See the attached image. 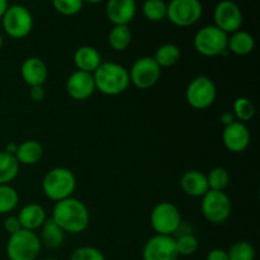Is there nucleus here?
I'll return each instance as SVG.
<instances>
[{
	"label": "nucleus",
	"mask_w": 260,
	"mask_h": 260,
	"mask_svg": "<svg viewBox=\"0 0 260 260\" xmlns=\"http://www.w3.org/2000/svg\"><path fill=\"white\" fill-rule=\"evenodd\" d=\"M51 218L62 229L63 233L75 235L88 229L90 213L83 201L70 197L55 203Z\"/></svg>",
	"instance_id": "f257e3e1"
},
{
	"label": "nucleus",
	"mask_w": 260,
	"mask_h": 260,
	"mask_svg": "<svg viewBox=\"0 0 260 260\" xmlns=\"http://www.w3.org/2000/svg\"><path fill=\"white\" fill-rule=\"evenodd\" d=\"M93 76L96 90L104 95H119L131 85L128 70L116 62H102Z\"/></svg>",
	"instance_id": "f03ea898"
},
{
	"label": "nucleus",
	"mask_w": 260,
	"mask_h": 260,
	"mask_svg": "<svg viewBox=\"0 0 260 260\" xmlns=\"http://www.w3.org/2000/svg\"><path fill=\"white\" fill-rule=\"evenodd\" d=\"M75 189L76 177L68 168H53L43 177L42 190L46 197L53 202L73 197Z\"/></svg>",
	"instance_id": "7ed1b4c3"
},
{
	"label": "nucleus",
	"mask_w": 260,
	"mask_h": 260,
	"mask_svg": "<svg viewBox=\"0 0 260 260\" xmlns=\"http://www.w3.org/2000/svg\"><path fill=\"white\" fill-rule=\"evenodd\" d=\"M229 35L220 28L212 25H205L196 33L193 45L196 51L205 57H217L229 55L228 51Z\"/></svg>",
	"instance_id": "20e7f679"
},
{
	"label": "nucleus",
	"mask_w": 260,
	"mask_h": 260,
	"mask_svg": "<svg viewBox=\"0 0 260 260\" xmlns=\"http://www.w3.org/2000/svg\"><path fill=\"white\" fill-rule=\"evenodd\" d=\"M42 244L35 231L22 229L9 236L7 255L9 260H36L40 256Z\"/></svg>",
	"instance_id": "39448f33"
},
{
	"label": "nucleus",
	"mask_w": 260,
	"mask_h": 260,
	"mask_svg": "<svg viewBox=\"0 0 260 260\" xmlns=\"http://www.w3.org/2000/svg\"><path fill=\"white\" fill-rule=\"evenodd\" d=\"M2 24L4 32L14 40H22L30 35L33 29L32 13L24 5H12L7 9L2 18Z\"/></svg>",
	"instance_id": "423d86ee"
},
{
	"label": "nucleus",
	"mask_w": 260,
	"mask_h": 260,
	"mask_svg": "<svg viewBox=\"0 0 260 260\" xmlns=\"http://www.w3.org/2000/svg\"><path fill=\"white\" fill-rule=\"evenodd\" d=\"M151 228L157 235L173 236L182 225L179 208L170 202H160L152 208L150 215Z\"/></svg>",
	"instance_id": "0eeeda50"
},
{
	"label": "nucleus",
	"mask_w": 260,
	"mask_h": 260,
	"mask_svg": "<svg viewBox=\"0 0 260 260\" xmlns=\"http://www.w3.org/2000/svg\"><path fill=\"white\" fill-rule=\"evenodd\" d=\"M217 96V88L211 78L206 75H198L188 84L185 90V99L192 108L202 111L207 109L215 103Z\"/></svg>",
	"instance_id": "6e6552de"
},
{
	"label": "nucleus",
	"mask_w": 260,
	"mask_h": 260,
	"mask_svg": "<svg viewBox=\"0 0 260 260\" xmlns=\"http://www.w3.org/2000/svg\"><path fill=\"white\" fill-rule=\"evenodd\" d=\"M203 15L200 0H170L168 3L167 19L180 28L192 27Z\"/></svg>",
	"instance_id": "1a4fd4ad"
},
{
	"label": "nucleus",
	"mask_w": 260,
	"mask_h": 260,
	"mask_svg": "<svg viewBox=\"0 0 260 260\" xmlns=\"http://www.w3.org/2000/svg\"><path fill=\"white\" fill-rule=\"evenodd\" d=\"M202 215L208 222L213 225L223 223L231 215L233 203L230 197L225 192L218 190H208L202 197L201 202Z\"/></svg>",
	"instance_id": "9d476101"
},
{
	"label": "nucleus",
	"mask_w": 260,
	"mask_h": 260,
	"mask_svg": "<svg viewBox=\"0 0 260 260\" xmlns=\"http://www.w3.org/2000/svg\"><path fill=\"white\" fill-rule=\"evenodd\" d=\"M129 81L134 84L136 88L150 89L159 81L161 75V69L155 62L154 57L144 56V57L137 58L131 66L128 71Z\"/></svg>",
	"instance_id": "9b49d317"
},
{
	"label": "nucleus",
	"mask_w": 260,
	"mask_h": 260,
	"mask_svg": "<svg viewBox=\"0 0 260 260\" xmlns=\"http://www.w3.org/2000/svg\"><path fill=\"white\" fill-rule=\"evenodd\" d=\"M243 20V12L240 7L233 0H221L213 9L215 25L228 35L241 29Z\"/></svg>",
	"instance_id": "f8f14e48"
},
{
	"label": "nucleus",
	"mask_w": 260,
	"mask_h": 260,
	"mask_svg": "<svg viewBox=\"0 0 260 260\" xmlns=\"http://www.w3.org/2000/svg\"><path fill=\"white\" fill-rule=\"evenodd\" d=\"M175 239L167 235H154L142 249V260H178Z\"/></svg>",
	"instance_id": "ddd939ff"
},
{
	"label": "nucleus",
	"mask_w": 260,
	"mask_h": 260,
	"mask_svg": "<svg viewBox=\"0 0 260 260\" xmlns=\"http://www.w3.org/2000/svg\"><path fill=\"white\" fill-rule=\"evenodd\" d=\"M250 131L243 122L235 121L223 128L222 141L226 149L233 154H241L250 145Z\"/></svg>",
	"instance_id": "4468645a"
},
{
	"label": "nucleus",
	"mask_w": 260,
	"mask_h": 260,
	"mask_svg": "<svg viewBox=\"0 0 260 260\" xmlns=\"http://www.w3.org/2000/svg\"><path fill=\"white\" fill-rule=\"evenodd\" d=\"M66 90L74 101H86L96 90L93 74L75 70L66 81Z\"/></svg>",
	"instance_id": "2eb2a0df"
},
{
	"label": "nucleus",
	"mask_w": 260,
	"mask_h": 260,
	"mask_svg": "<svg viewBox=\"0 0 260 260\" xmlns=\"http://www.w3.org/2000/svg\"><path fill=\"white\" fill-rule=\"evenodd\" d=\"M136 12V0H107L106 15L113 25H128Z\"/></svg>",
	"instance_id": "dca6fc26"
},
{
	"label": "nucleus",
	"mask_w": 260,
	"mask_h": 260,
	"mask_svg": "<svg viewBox=\"0 0 260 260\" xmlns=\"http://www.w3.org/2000/svg\"><path fill=\"white\" fill-rule=\"evenodd\" d=\"M20 75L27 85H43L48 76L47 65L40 57H36V56L28 57L23 61L20 66Z\"/></svg>",
	"instance_id": "f3484780"
},
{
	"label": "nucleus",
	"mask_w": 260,
	"mask_h": 260,
	"mask_svg": "<svg viewBox=\"0 0 260 260\" xmlns=\"http://www.w3.org/2000/svg\"><path fill=\"white\" fill-rule=\"evenodd\" d=\"M17 217L19 220L20 225H22V229L29 231H36L37 229H41V226L47 220L45 208L38 205V203H28V205H25L19 211Z\"/></svg>",
	"instance_id": "a211bd4d"
},
{
	"label": "nucleus",
	"mask_w": 260,
	"mask_h": 260,
	"mask_svg": "<svg viewBox=\"0 0 260 260\" xmlns=\"http://www.w3.org/2000/svg\"><path fill=\"white\" fill-rule=\"evenodd\" d=\"M180 187L183 192L190 197L202 198L208 192V183L206 174L198 170H189L183 174L180 179Z\"/></svg>",
	"instance_id": "6ab92c4d"
},
{
	"label": "nucleus",
	"mask_w": 260,
	"mask_h": 260,
	"mask_svg": "<svg viewBox=\"0 0 260 260\" xmlns=\"http://www.w3.org/2000/svg\"><path fill=\"white\" fill-rule=\"evenodd\" d=\"M73 60L78 70L90 74H93L102 65V56L99 51L93 46L88 45L80 46L74 52Z\"/></svg>",
	"instance_id": "aec40b11"
},
{
	"label": "nucleus",
	"mask_w": 260,
	"mask_h": 260,
	"mask_svg": "<svg viewBox=\"0 0 260 260\" xmlns=\"http://www.w3.org/2000/svg\"><path fill=\"white\" fill-rule=\"evenodd\" d=\"M255 48V40L253 35L243 29L229 35L228 51L236 56H248Z\"/></svg>",
	"instance_id": "412c9836"
},
{
	"label": "nucleus",
	"mask_w": 260,
	"mask_h": 260,
	"mask_svg": "<svg viewBox=\"0 0 260 260\" xmlns=\"http://www.w3.org/2000/svg\"><path fill=\"white\" fill-rule=\"evenodd\" d=\"M40 241L43 246L48 249H58L62 246L63 241H65V233L62 229L52 220V218H47L42 226H41V234H40Z\"/></svg>",
	"instance_id": "4be33fe9"
},
{
	"label": "nucleus",
	"mask_w": 260,
	"mask_h": 260,
	"mask_svg": "<svg viewBox=\"0 0 260 260\" xmlns=\"http://www.w3.org/2000/svg\"><path fill=\"white\" fill-rule=\"evenodd\" d=\"M14 156L19 162V165H35L42 159L43 147L36 140H27V141H23L22 144L18 145Z\"/></svg>",
	"instance_id": "5701e85b"
},
{
	"label": "nucleus",
	"mask_w": 260,
	"mask_h": 260,
	"mask_svg": "<svg viewBox=\"0 0 260 260\" xmlns=\"http://www.w3.org/2000/svg\"><path fill=\"white\" fill-rule=\"evenodd\" d=\"M132 42V32L128 25H113L108 35L109 47L117 52L127 50Z\"/></svg>",
	"instance_id": "b1692460"
},
{
	"label": "nucleus",
	"mask_w": 260,
	"mask_h": 260,
	"mask_svg": "<svg viewBox=\"0 0 260 260\" xmlns=\"http://www.w3.org/2000/svg\"><path fill=\"white\" fill-rule=\"evenodd\" d=\"M180 48L174 43H164L155 51L154 60L160 69L172 68L180 60Z\"/></svg>",
	"instance_id": "393cba45"
},
{
	"label": "nucleus",
	"mask_w": 260,
	"mask_h": 260,
	"mask_svg": "<svg viewBox=\"0 0 260 260\" xmlns=\"http://www.w3.org/2000/svg\"><path fill=\"white\" fill-rule=\"evenodd\" d=\"M19 173V162L14 155L0 151V184H10Z\"/></svg>",
	"instance_id": "a878e982"
},
{
	"label": "nucleus",
	"mask_w": 260,
	"mask_h": 260,
	"mask_svg": "<svg viewBox=\"0 0 260 260\" xmlns=\"http://www.w3.org/2000/svg\"><path fill=\"white\" fill-rule=\"evenodd\" d=\"M19 194L10 184H0V215H8L17 208Z\"/></svg>",
	"instance_id": "bb28decb"
},
{
	"label": "nucleus",
	"mask_w": 260,
	"mask_h": 260,
	"mask_svg": "<svg viewBox=\"0 0 260 260\" xmlns=\"http://www.w3.org/2000/svg\"><path fill=\"white\" fill-rule=\"evenodd\" d=\"M168 3L164 0H145L142 4V14L150 22H161L167 19Z\"/></svg>",
	"instance_id": "cd10ccee"
},
{
	"label": "nucleus",
	"mask_w": 260,
	"mask_h": 260,
	"mask_svg": "<svg viewBox=\"0 0 260 260\" xmlns=\"http://www.w3.org/2000/svg\"><path fill=\"white\" fill-rule=\"evenodd\" d=\"M206 178H207L208 189L210 190L223 192L230 183V174L222 167H216L211 169L210 173L206 174Z\"/></svg>",
	"instance_id": "c85d7f7f"
},
{
	"label": "nucleus",
	"mask_w": 260,
	"mask_h": 260,
	"mask_svg": "<svg viewBox=\"0 0 260 260\" xmlns=\"http://www.w3.org/2000/svg\"><path fill=\"white\" fill-rule=\"evenodd\" d=\"M233 113L235 116L236 121L245 122L250 121L255 114V107H254L253 102L246 96H239L235 99L233 104Z\"/></svg>",
	"instance_id": "c756f323"
},
{
	"label": "nucleus",
	"mask_w": 260,
	"mask_h": 260,
	"mask_svg": "<svg viewBox=\"0 0 260 260\" xmlns=\"http://www.w3.org/2000/svg\"><path fill=\"white\" fill-rule=\"evenodd\" d=\"M229 260H255V249L249 241L239 240L228 250Z\"/></svg>",
	"instance_id": "7c9ffc66"
},
{
	"label": "nucleus",
	"mask_w": 260,
	"mask_h": 260,
	"mask_svg": "<svg viewBox=\"0 0 260 260\" xmlns=\"http://www.w3.org/2000/svg\"><path fill=\"white\" fill-rule=\"evenodd\" d=\"M175 246H177L178 255L190 256L198 250L200 243H198V239L192 234H183L179 238L175 239Z\"/></svg>",
	"instance_id": "2f4dec72"
},
{
	"label": "nucleus",
	"mask_w": 260,
	"mask_h": 260,
	"mask_svg": "<svg viewBox=\"0 0 260 260\" xmlns=\"http://www.w3.org/2000/svg\"><path fill=\"white\" fill-rule=\"evenodd\" d=\"M52 7L58 14L65 17H74L79 14L84 7L83 0H51Z\"/></svg>",
	"instance_id": "473e14b6"
},
{
	"label": "nucleus",
	"mask_w": 260,
	"mask_h": 260,
	"mask_svg": "<svg viewBox=\"0 0 260 260\" xmlns=\"http://www.w3.org/2000/svg\"><path fill=\"white\" fill-rule=\"evenodd\" d=\"M70 260H106L103 253L94 246H80L71 254Z\"/></svg>",
	"instance_id": "72a5a7b5"
},
{
	"label": "nucleus",
	"mask_w": 260,
	"mask_h": 260,
	"mask_svg": "<svg viewBox=\"0 0 260 260\" xmlns=\"http://www.w3.org/2000/svg\"><path fill=\"white\" fill-rule=\"evenodd\" d=\"M4 230L7 231L8 234L13 235V234L18 233V231L22 230V225H20L19 220H18L17 216L14 215H10L8 216L7 218L4 220Z\"/></svg>",
	"instance_id": "f704fd0d"
},
{
	"label": "nucleus",
	"mask_w": 260,
	"mask_h": 260,
	"mask_svg": "<svg viewBox=\"0 0 260 260\" xmlns=\"http://www.w3.org/2000/svg\"><path fill=\"white\" fill-rule=\"evenodd\" d=\"M29 96L33 102H36V103H40V102H42L46 96V91H45V89H43V85L30 86Z\"/></svg>",
	"instance_id": "c9c22d12"
},
{
	"label": "nucleus",
	"mask_w": 260,
	"mask_h": 260,
	"mask_svg": "<svg viewBox=\"0 0 260 260\" xmlns=\"http://www.w3.org/2000/svg\"><path fill=\"white\" fill-rule=\"evenodd\" d=\"M206 260H229L228 251L220 248L212 249L206 256Z\"/></svg>",
	"instance_id": "e433bc0d"
},
{
	"label": "nucleus",
	"mask_w": 260,
	"mask_h": 260,
	"mask_svg": "<svg viewBox=\"0 0 260 260\" xmlns=\"http://www.w3.org/2000/svg\"><path fill=\"white\" fill-rule=\"evenodd\" d=\"M220 119H221V123H222L225 127L229 126V124L234 123V122L236 121V118H235V116H234L233 111H225V112H223V113L221 114Z\"/></svg>",
	"instance_id": "4c0bfd02"
},
{
	"label": "nucleus",
	"mask_w": 260,
	"mask_h": 260,
	"mask_svg": "<svg viewBox=\"0 0 260 260\" xmlns=\"http://www.w3.org/2000/svg\"><path fill=\"white\" fill-rule=\"evenodd\" d=\"M17 149H18V145L15 144V142H9V144H7V146H5L4 151L8 152V154H10V155H15Z\"/></svg>",
	"instance_id": "58836bf2"
},
{
	"label": "nucleus",
	"mask_w": 260,
	"mask_h": 260,
	"mask_svg": "<svg viewBox=\"0 0 260 260\" xmlns=\"http://www.w3.org/2000/svg\"><path fill=\"white\" fill-rule=\"evenodd\" d=\"M8 8H9V3H8V0H0V19H2L3 15L5 14Z\"/></svg>",
	"instance_id": "ea45409f"
},
{
	"label": "nucleus",
	"mask_w": 260,
	"mask_h": 260,
	"mask_svg": "<svg viewBox=\"0 0 260 260\" xmlns=\"http://www.w3.org/2000/svg\"><path fill=\"white\" fill-rule=\"evenodd\" d=\"M84 3H89V4H98V3L104 2V0H83Z\"/></svg>",
	"instance_id": "a19ab883"
},
{
	"label": "nucleus",
	"mask_w": 260,
	"mask_h": 260,
	"mask_svg": "<svg viewBox=\"0 0 260 260\" xmlns=\"http://www.w3.org/2000/svg\"><path fill=\"white\" fill-rule=\"evenodd\" d=\"M3 43H4V40H3V36H2V33H0V50H2V47H3Z\"/></svg>",
	"instance_id": "79ce46f5"
},
{
	"label": "nucleus",
	"mask_w": 260,
	"mask_h": 260,
	"mask_svg": "<svg viewBox=\"0 0 260 260\" xmlns=\"http://www.w3.org/2000/svg\"><path fill=\"white\" fill-rule=\"evenodd\" d=\"M45 260H60V259H56V258H48V259H45Z\"/></svg>",
	"instance_id": "37998d69"
}]
</instances>
